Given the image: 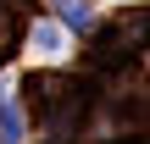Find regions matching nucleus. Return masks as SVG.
<instances>
[{
  "label": "nucleus",
  "instance_id": "obj_2",
  "mask_svg": "<svg viewBox=\"0 0 150 144\" xmlns=\"http://www.w3.org/2000/svg\"><path fill=\"white\" fill-rule=\"evenodd\" d=\"M11 33H17V6H11V0H0V55L11 50Z\"/></svg>",
  "mask_w": 150,
  "mask_h": 144
},
{
  "label": "nucleus",
  "instance_id": "obj_1",
  "mask_svg": "<svg viewBox=\"0 0 150 144\" xmlns=\"http://www.w3.org/2000/svg\"><path fill=\"white\" fill-rule=\"evenodd\" d=\"M56 6H61L67 28H89V0H56Z\"/></svg>",
  "mask_w": 150,
  "mask_h": 144
}]
</instances>
